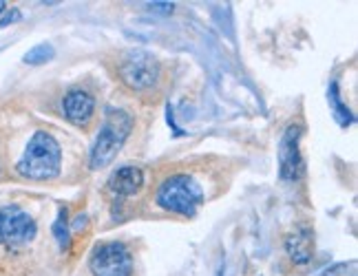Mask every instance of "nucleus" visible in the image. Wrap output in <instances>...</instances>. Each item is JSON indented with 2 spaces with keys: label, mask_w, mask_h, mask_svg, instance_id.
Returning a JSON list of instances; mask_svg holds the SVG:
<instances>
[{
  "label": "nucleus",
  "mask_w": 358,
  "mask_h": 276,
  "mask_svg": "<svg viewBox=\"0 0 358 276\" xmlns=\"http://www.w3.org/2000/svg\"><path fill=\"white\" fill-rule=\"evenodd\" d=\"M62 166V148L58 140L47 131H36L31 140L27 142L22 157L16 164L20 177L31 182H49L58 177Z\"/></svg>",
  "instance_id": "1"
},
{
  "label": "nucleus",
  "mask_w": 358,
  "mask_h": 276,
  "mask_svg": "<svg viewBox=\"0 0 358 276\" xmlns=\"http://www.w3.org/2000/svg\"><path fill=\"white\" fill-rule=\"evenodd\" d=\"M131 131H133V117L127 113V110L108 106L104 122H102V129H100L98 137H95L91 153H89L91 170H100L104 166L111 164L117 157L122 146L127 144Z\"/></svg>",
  "instance_id": "2"
},
{
  "label": "nucleus",
  "mask_w": 358,
  "mask_h": 276,
  "mask_svg": "<svg viewBox=\"0 0 358 276\" xmlns=\"http://www.w3.org/2000/svg\"><path fill=\"white\" fill-rule=\"evenodd\" d=\"M155 201L166 212L179 217H195L203 203V190L188 175H171L159 184Z\"/></svg>",
  "instance_id": "3"
},
{
  "label": "nucleus",
  "mask_w": 358,
  "mask_h": 276,
  "mask_svg": "<svg viewBox=\"0 0 358 276\" xmlns=\"http://www.w3.org/2000/svg\"><path fill=\"white\" fill-rule=\"evenodd\" d=\"M117 78L133 93L153 91L162 80V64L153 53L144 49H129L120 55Z\"/></svg>",
  "instance_id": "4"
},
{
  "label": "nucleus",
  "mask_w": 358,
  "mask_h": 276,
  "mask_svg": "<svg viewBox=\"0 0 358 276\" xmlns=\"http://www.w3.org/2000/svg\"><path fill=\"white\" fill-rule=\"evenodd\" d=\"M38 234L36 219L20 205H0V245L22 247L31 243Z\"/></svg>",
  "instance_id": "5"
},
{
  "label": "nucleus",
  "mask_w": 358,
  "mask_h": 276,
  "mask_svg": "<svg viewBox=\"0 0 358 276\" xmlns=\"http://www.w3.org/2000/svg\"><path fill=\"white\" fill-rule=\"evenodd\" d=\"M89 270L93 276H133V256L124 243L106 241L95 245Z\"/></svg>",
  "instance_id": "6"
},
{
  "label": "nucleus",
  "mask_w": 358,
  "mask_h": 276,
  "mask_svg": "<svg viewBox=\"0 0 358 276\" xmlns=\"http://www.w3.org/2000/svg\"><path fill=\"white\" fill-rule=\"evenodd\" d=\"M301 124H290L279 142V177L283 182H296L306 170V161L301 155Z\"/></svg>",
  "instance_id": "7"
},
{
  "label": "nucleus",
  "mask_w": 358,
  "mask_h": 276,
  "mask_svg": "<svg viewBox=\"0 0 358 276\" xmlns=\"http://www.w3.org/2000/svg\"><path fill=\"white\" fill-rule=\"evenodd\" d=\"M62 115L78 129H87L95 117V98L87 89H69L62 98Z\"/></svg>",
  "instance_id": "8"
},
{
  "label": "nucleus",
  "mask_w": 358,
  "mask_h": 276,
  "mask_svg": "<svg viewBox=\"0 0 358 276\" xmlns=\"http://www.w3.org/2000/svg\"><path fill=\"white\" fill-rule=\"evenodd\" d=\"M144 186V173L137 166H120L108 177V190L115 197H133Z\"/></svg>",
  "instance_id": "9"
},
{
  "label": "nucleus",
  "mask_w": 358,
  "mask_h": 276,
  "mask_svg": "<svg viewBox=\"0 0 358 276\" xmlns=\"http://www.w3.org/2000/svg\"><path fill=\"white\" fill-rule=\"evenodd\" d=\"M285 252L292 259V263L306 266L314 254V232L308 226H296L285 237Z\"/></svg>",
  "instance_id": "10"
},
{
  "label": "nucleus",
  "mask_w": 358,
  "mask_h": 276,
  "mask_svg": "<svg viewBox=\"0 0 358 276\" xmlns=\"http://www.w3.org/2000/svg\"><path fill=\"white\" fill-rule=\"evenodd\" d=\"M327 102H329V110H332V115L334 119L341 124L343 129H348L354 124V115H352V110L350 106L341 100V91H338V82H332L327 89Z\"/></svg>",
  "instance_id": "11"
},
{
  "label": "nucleus",
  "mask_w": 358,
  "mask_h": 276,
  "mask_svg": "<svg viewBox=\"0 0 358 276\" xmlns=\"http://www.w3.org/2000/svg\"><path fill=\"white\" fill-rule=\"evenodd\" d=\"M53 237H56L62 252H69L71 247V230H69V219H66V208L58 210V219L53 224Z\"/></svg>",
  "instance_id": "12"
},
{
  "label": "nucleus",
  "mask_w": 358,
  "mask_h": 276,
  "mask_svg": "<svg viewBox=\"0 0 358 276\" xmlns=\"http://www.w3.org/2000/svg\"><path fill=\"white\" fill-rule=\"evenodd\" d=\"M53 55H56V49H53L49 43H40L36 47H31L29 51L24 53V62L27 64H45L49 60H53Z\"/></svg>",
  "instance_id": "13"
},
{
  "label": "nucleus",
  "mask_w": 358,
  "mask_h": 276,
  "mask_svg": "<svg viewBox=\"0 0 358 276\" xmlns=\"http://www.w3.org/2000/svg\"><path fill=\"white\" fill-rule=\"evenodd\" d=\"M22 18V13L18 11V9H7L5 11V16L0 18V27H9L11 22H16V20H20Z\"/></svg>",
  "instance_id": "14"
},
{
  "label": "nucleus",
  "mask_w": 358,
  "mask_h": 276,
  "mask_svg": "<svg viewBox=\"0 0 358 276\" xmlns=\"http://www.w3.org/2000/svg\"><path fill=\"white\" fill-rule=\"evenodd\" d=\"M146 9L148 11H155V13H173L175 5L173 3H148Z\"/></svg>",
  "instance_id": "15"
},
{
  "label": "nucleus",
  "mask_w": 358,
  "mask_h": 276,
  "mask_svg": "<svg viewBox=\"0 0 358 276\" xmlns=\"http://www.w3.org/2000/svg\"><path fill=\"white\" fill-rule=\"evenodd\" d=\"M7 11V3H3V0H0V13H5Z\"/></svg>",
  "instance_id": "16"
}]
</instances>
